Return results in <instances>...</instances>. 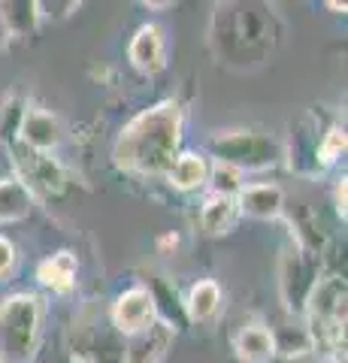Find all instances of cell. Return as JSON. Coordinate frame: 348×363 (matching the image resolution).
I'll return each instance as SVG.
<instances>
[{"label": "cell", "instance_id": "obj_29", "mask_svg": "<svg viewBox=\"0 0 348 363\" xmlns=\"http://www.w3.org/2000/svg\"><path fill=\"white\" fill-rule=\"evenodd\" d=\"M324 4H327V9L330 13H348V0H324Z\"/></svg>", "mask_w": 348, "mask_h": 363}, {"label": "cell", "instance_id": "obj_20", "mask_svg": "<svg viewBox=\"0 0 348 363\" xmlns=\"http://www.w3.org/2000/svg\"><path fill=\"white\" fill-rule=\"evenodd\" d=\"M245 173H240L237 167L230 164H221V161H209V179L206 185L212 194L218 197H240V191L245 188Z\"/></svg>", "mask_w": 348, "mask_h": 363}, {"label": "cell", "instance_id": "obj_25", "mask_svg": "<svg viewBox=\"0 0 348 363\" xmlns=\"http://www.w3.org/2000/svg\"><path fill=\"white\" fill-rule=\"evenodd\" d=\"M16 264H18V248H16V242L9 240V236L0 233V281H6L9 276H13Z\"/></svg>", "mask_w": 348, "mask_h": 363}, {"label": "cell", "instance_id": "obj_6", "mask_svg": "<svg viewBox=\"0 0 348 363\" xmlns=\"http://www.w3.org/2000/svg\"><path fill=\"white\" fill-rule=\"evenodd\" d=\"M9 157H13L16 167V179L30 191L33 200H61L70 188V179H67V169L55 161L49 152H37L28 149L25 143L13 140L6 145Z\"/></svg>", "mask_w": 348, "mask_h": 363}, {"label": "cell", "instance_id": "obj_17", "mask_svg": "<svg viewBox=\"0 0 348 363\" xmlns=\"http://www.w3.org/2000/svg\"><path fill=\"white\" fill-rule=\"evenodd\" d=\"M164 179L170 182L176 191H185V194L188 191H197V188H206L209 157L203 152H179L170 169L164 173Z\"/></svg>", "mask_w": 348, "mask_h": 363}, {"label": "cell", "instance_id": "obj_1", "mask_svg": "<svg viewBox=\"0 0 348 363\" xmlns=\"http://www.w3.org/2000/svg\"><path fill=\"white\" fill-rule=\"evenodd\" d=\"M285 21L269 0H221L209 18V49L230 70H261L285 45Z\"/></svg>", "mask_w": 348, "mask_h": 363}, {"label": "cell", "instance_id": "obj_12", "mask_svg": "<svg viewBox=\"0 0 348 363\" xmlns=\"http://www.w3.org/2000/svg\"><path fill=\"white\" fill-rule=\"evenodd\" d=\"M240 215L254 221H276L285 215V191L269 182H257V185H245L240 191Z\"/></svg>", "mask_w": 348, "mask_h": 363}, {"label": "cell", "instance_id": "obj_2", "mask_svg": "<svg viewBox=\"0 0 348 363\" xmlns=\"http://www.w3.org/2000/svg\"><path fill=\"white\" fill-rule=\"evenodd\" d=\"M182 104L173 97L158 100L121 128L116 145H112V161L118 169L133 176H164L176 161V155L182 152Z\"/></svg>", "mask_w": 348, "mask_h": 363}, {"label": "cell", "instance_id": "obj_19", "mask_svg": "<svg viewBox=\"0 0 348 363\" xmlns=\"http://www.w3.org/2000/svg\"><path fill=\"white\" fill-rule=\"evenodd\" d=\"M33 200L30 191L21 185L16 176H4L0 179V224H16L25 221L33 212Z\"/></svg>", "mask_w": 348, "mask_h": 363}, {"label": "cell", "instance_id": "obj_21", "mask_svg": "<svg viewBox=\"0 0 348 363\" xmlns=\"http://www.w3.org/2000/svg\"><path fill=\"white\" fill-rule=\"evenodd\" d=\"M0 9L9 21L13 37H28L37 30V13H33V0H0Z\"/></svg>", "mask_w": 348, "mask_h": 363}, {"label": "cell", "instance_id": "obj_8", "mask_svg": "<svg viewBox=\"0 0 348 363\" xmlns=\"http://www.w3.org/2000/svg\"><path fill=\"white\" fill-rule=\"evenodd\" d=\"M161 318L158 309V297L149 285H130L118 294L116 300L109 306V324L121 339L128 336H137Z\"/></svg>", "mask_w": 348, "mask_h": 363}, {"label": "cell", "instance_id": "obj_15", "mask_svg": "<svg viewBox=\"0 0 348 363\" xmlns=\"http://www.w3.org/2000/svg\"><path fill=\"white\" fill-rule=\"evenodd\" d=\"M221 306H224L221 285L215 279H200L188 288L182 309L191 324H212L221 315Z\"/></svg>", "mask_w": 348, "mask_h": 363}, {"label": "cell", "instance_id": "obj_7", "mask_svg": "<svg viewBox=\"0 0 348 363\" xmlns=\"http://www.w3.org/2000/svg\"><path fill=\"white\" fill-rule=\"evenodd\" d=\"M324 272V257L312 248L300 245L297 240H291L279 260V294H282V303L291 315H303V306H306L312 288H315L318 276Z\"/></svg>", "mask_w": 348, "mask_h": 363}, {"label": "cell", "instance_id": "obj_26", "mask_svg": "<svg viewBox=\"0 0 348 363\" xmlns=\"http://www.w3.org/2000/svg\"><path fill=\"white\" fill-rule=\"evenodd\" d=\"M345 188H348V182H345V176L336 182V188H333V206H336V215L345 221V215H348V206H345Z\"/></svg>", "mask_w": 348, "mask_h": 363}, {"label": "cell", "instance_id": "obj_13", "mask_svg": "<svg viewBox=\"0 0 348 363\" xmlns=\"http://www.w3.org/2000/svg\"><path fill=\"white\" fill-rule=\"evenodd\" d=\"M321 133H324V128H318V124H315V116H309L306 121L300 124V130L294 133V143H291V152H288L291 173L306 176V179L321 176V167H318V143H321Z\"/></svg>", "mask_w": 348, "mask_h": 363}, {"label": "cell", "instance_id": "obj_4", "mask_svg": "<svg viewBox=\"0 0 348 363\" xmlns=\"http://www.w3.org/2000/svg\"><path fill=\"white\" fill-rule=\"evenodd\" d=\"M46 303L40 294L18 291L0 300V357L4 363H30L40 351Z\"/></svg>", "mask_w": 348, "mask_h": 363}, {"label": "cell", "instance_id": "obj_9", "mask_svg": "<svg viewBox=\"0 0 348 363\" xmlns=\"http://www.w3.org/2000/svg\"><path fill=\"white\" fill-rule=\"evenodd\" d=\"M18 143H25L28 149H37V152H55L64 140V128L58 116L52 109H43V106H28L21 112V121H18V133H16Z\"/></svg>", "mask_w": 348, "mask_h": 363}, {"label": "cell", "instance_id": "obj_11", "mask_svg": "<svg viewBox=\"0 0 348 363\" xmlns=\"http://www.w3.org/2000/svg\"><path fill=\"white\" fill-rule=\"evenodd\" d=\"M173 339H176V327L167 324L164 318H158L149 330L125 339L121 363H161L167 357V351H170Z\"/></svg>", "mask_w": 348, "mask_h": 363}, {"label": "cell", "instance_id": "obj_30", "mask_svg": "<svg viewBox=\"0 0 348 363\" xmlns=\"http://www.w3.org/2000/svg\"><path fill=\"white\" fill-rule=\"evenodd\" d=\"M312 363H336V360H324V357H318V360H312Z\"/></svg>", "mask_w": 348, "mask_h": 363}, {"label": "cell", "instance_id": "obj_14", "mask_svg": "<svg viewBox=\"0 0 348 363\" xmlns=\"http://www.w3.org/2000/svg\"><path fill=\"white\" fill-rule=\"evenodd\" d=\"M233 357L240 363H273L276 360V336L266 324H242L230 339Z\"/></svg>", "mask_w": 348, "mask_h": 363}, {"label": "cell", "instance_id": "obj_16", "mask_svg": "<svg viewBox=\"0 0 348 363\" xmlns=\"http://www.w3.org/2000/svg\"><path fill=\"white\" fill-rule=\"evenodd\" d=\"M76 272H79V260H76L73 252L61 248V252L49 255L46 260H40L37 281L46 291L58 294V297H67V294H73V288H76Z\"/></svg>", "mask_w": 348, "mask_h": 363}, {"label": "cell", "instance_id": "obj_3", "mask_svg": "<svg viewBox=\"0 0 348 363\" xmlns=\"http://www.w3.org/2000/svg\"><path fill=\"white\" fill-rule=\"evenodd\" d=\"M345 300L348 285L342 272H321L300 315L312 339V354L345 363Z\"/></svg>", "mask_w": 348, "mask_h": 363}, {"label": "cell", "instance_id": "obj_24", "mask_svg": "<svg viewBox=\"0 0 348 363\" xmlns=\"http://www.w3.org/2000/svg\"><path fill=\"white\" fill-rule=\"evenodd\" d=\"M4 112H0V140H4L6 145L16 140V133H18V121H21V112H25V100H6L4 106H0Z\"/></svg>", "mask_w": 348, "mask_h": 363}, {"label": "cell", "instance_id": "obj_10", "mask_svg": "<svg viewBox=\"0 0 348 363\" xmlns=\"http://www.w3.org/2000/svg\"><path fill=\"white\" fill-rule=\"evenodd\" d=\"M128 61L133 70L142 76H158L167 67V40H164V30L155 25V21L140 25L137 33L130 37Z\"/></svg>", "mask_w": 348, "mask_h": 363}, {"label": "cell", "instance_id": "obj_23", "mask_svg": "<svg viewBox=\"0 0 348 363\" xmlns=\"http://www.w3.org/2000/svg\"><path fill=\"white\" fill-rule=\"evenodd\" d=\"M85 0H33V13H37V21H67L76 9H79Z\"/></svg>", "mask_w": 348, "mask_h": 363}, {"label": "cell", "instance_id": "obj_5", "mask_svg": "<svg viewBox=\"0 0 348 363\" xmlns=\"http://www.w3.org/2000/svg\"><path fill=\"white\" fill-rule=\"evenodd\" d=\"M209 155L240 173H261L282 164L285 145L264 130H224L209 140Z\"/></svg>", "mask_w": 348, "mask_h": 363}, {"label": "cell", "instance_id": "obj_22", "mask_svg": "<svg viewBox=\"0 0 348 363\" xmlns=\"http://www.w3.org/2000/svg\"><path fill=\"white\" fill-rule=\"evenodd\" d=\"M342 155H345V128H339V124H327L324 133H321V143H318V167H321V173L324 169H330Z\"/></svg>", "mask_w": 348, "mask_h": 363}, {"label": "cell", "instance_id": "obj_31", "mask_svg": "<svg viewBox=\"0 0 348 363\" xmlns=\"http://www.w3.org/2000/svg\"><path fill=\"white\" fill-rule=\"evenodd\" d=\"M0 363H4V357H0Z\"/></svg>", "mask_w": 348, "mask_h": 363}, {"label": "cell", "instance_id": "obj_27", "mask_svg": "<svg viewBox=\"0 0 348 363\" xmlns=\"http://www.w3.org/2000/svg\"><path fill=\"white\" fill-rule=\"evenodd\" d=\"M9 37H13V30H9V21H6V16H4V9H0V55L6 52Z\"/></svg>", "mask_w": 348, "mask_h": 363}, {"label": "cell", "instance_id": "obj_18", "mask_svg": "<svg viewBox=\"0 0 348 363\" xmlns=\"http://www.w3.org/2000/svg\"><path fill=\"white\" fill-rule=\"evenodd\" d=\"M242 218L240 215V203L237 197H218L209 194L206 203L200 206V230L206 236H228L237 221Z\"/></svg>", "mask_w": 348, "mask_h": 363}, {"label": "cell", "instance_id": "obj_28", "mask_svg": "<svg viewBox=\"0 0 348 363\" xmlns=\"http://www.w3.org/2000/svg\"><path fill=\"white\" fill-rule=\"evenodd\" d=\"M142 6H149V9H155V13H161V9H170L173 4H179V0H140Z\"/></svg>", "mask_w": 348, "mask_h": 363}]
</instances>
